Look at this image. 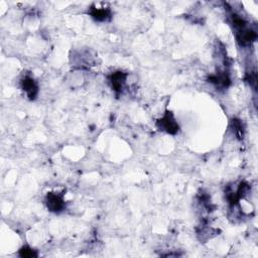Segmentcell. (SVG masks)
I'll return each mask as SVG.
<instances>
[{
	"label": "cell",
	"mask_w": 258,
	"mask_h": 258,
	"mask_svg": "<svg viewBox=\"0 0 258 258\" xmlns=\"http://www.w3.org/2000/svg\"><path fill=\"white\" fill-rule=\"evenodd\" d=\"M155 126L159 131L170 135H175L179 131V125L174 117V114L169 110H165L163 115L156 120Z\"/></svg>",
	"instance_id": "1"
},
{
	"label": "cell",
	"mask_w": 258,
	"mask_h": 258,
	"mask_svg": "<svg viewBox=\"0 0 258 258\" xmlns=\"http://www.w3.org/2000/svg\"><path fill=\"white\" fill-rule=\"evenodd\" d=\"M47 210L54 214H59L66 209V202L62 192L48 191L44 199Z\"/></svg>",
	"instance_id": "2"
},
{
	"label": "cell",
	"mask_w": 258,
	"mask_h": 258,
	"mask_svg": "<svg viewBox=\"0 0 258 258\" xmlns=\"http://www.w3.org/2000/svg\"><path fill=\"white\" fill-rule=\"evenodd\" d=\"M127 77H128V74L122 71H115V72H112L110 75H108L107 77L108 82L116 95H119L122 93Z\"/></svg>",
	"instance_id": "3"
},
{
	"label": "cell",
	"mask_w": 258,
	"mask_h": 258,
	"mask_svg": "<svg viewBox=\"0 0 258 258\" xmlns=\"http://www.w3.org/2000/svg\"><path fill=\"white\" fill-rule=\"evenodd\" d=\"M88 13L97 22L109 21L112 17V11L109 7L98 6L96 4H92L90 6Z\"/></svg>",
	"instance_id": "4"
},
{
	"label": "cell",
	"mask_w": 258,
	"mask_h": 258,
	"mask_svg": "<svg viewBox=\"0 0 258 258\" xmlns=\"http://www.w3.org/2000/svg\"><path fill=\"white\" fill-rule=\"evenodd\" d=\"M20 87L30 101H33L36 99L38 95V85L31 76L26 75L20 81Z\"/></svg>",
	"instance_id": "5"
},
{
	"label": "cell",
	"mask_w": 258,
	"mask_h": 258,
	"mask_svg": "<svg viewBox=\"0 0 258 258\" xmlns=\"http://www.w3.org/2000/svg\"><path fill=\"white\" fill-rule=\"evenodd\" d=\"M237 41L242 46H249L257 39V31L248 26L237 30Z\"/></svg>",
	"instance_id": "6"
},
{
	"label": "cell",
	"mask_w": 258,
	"mask_h": 258,
	"mask_svg": "<svg viewBox=\"0 0 258 258\" xmlns=\"http://www.w3.org/2000/svg\"><path fill=\"white\" fill-rule=\"evenodd\" d=\"M208 81L220 88H227L230 85V78L226 72H219L209 77Z\"/></svg>",
	"instance_id": "7"
},
{
	"label": "cell",
	"mask_w": 258,
	"mask_h": 258,
	"mask_svg": "<svg viewBox=\"0 0 258 258\" xmlns=\"http://www.w3.org/2000/svg\"><path fill=\"white\" fill-rule=\"evenodd\" d=\"M231 128H232V131L233 133L235 134V136L242 140L244 138V133H245V127H244V124L243 122L238 119V118H233L232 121H231Z\"/></svg>",
	"instance_id": "8"
},
{
	"label": "cell",
	"mask_w": 258,
	"mask_h": 258,
	"mask_svg": "<svg viewBox=\"0 0 258 258\" xmlns=\"http://www.w3.org/2000/svg\"><path fill=\"white\" fill-rule=\"evenodd\" d=\"M18 255L22 258H34V257H37V252H36V250H34L26 245V246H22L19 249Z\"/></svg>",
	"instance_id": "9"
}]
</instances>
